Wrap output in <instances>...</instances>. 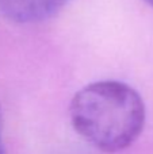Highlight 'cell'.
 I'll list each match as a JSON object with an SVG mask.
<instances>
[{"label":"cell","mask_w":153,"mask_h":154,"mask_svg":"<svg viewBox=\"0 0 153 154\" xmlns=\"http://www.w3.org/2000/svg\"><path fill=\"white\" fill-rule=\"evenodd\" d=\"M72 126L89 145L106 153L125 150L145 125L140 93L119 81H98L80 89L70 101Z\"/></svg>","instance_id":"obj_1"},{"label":"cell","mask_w":153,"mask_h":154,"mask_svg":"<svg viewBox=\"0 0 153 154\" xmlns=\"http://www.w3.org/2000/svg\"><path fill=\"white\" fill-rule=\"evenodd\" d=\"M69 0H0V15L15 23H37L54 16Z\"/></svg>","instance_id":"obj_2"},{"label":"cell","mask_w":153,"mask_h":154,"mask_svg":"<svg viewBox=\"0 0 153 154\" xmlns=\"http://www.w3.org/2000/svg\"><path fill=\"white\" fill-rule=\"evenodd\" d=\"M0 154H5V149H4V145H3L2 139H0Z\"/></svg>","instance_id":"obj_3"},{"label":"cell","mask_w":153,"mask_h":154,"mask_svg":"<svg viewBox=\"0 0 153 154\" xmlns=\"http://www.w3.org/2000/svg\"><path fill=\"white\" fill-rule=\"evenodd\" d=\"M144 2H146V3H148V4H151L152 7H153V0H144Z\"/></svg>","instance_id":"obj_4"}]
</instances>
